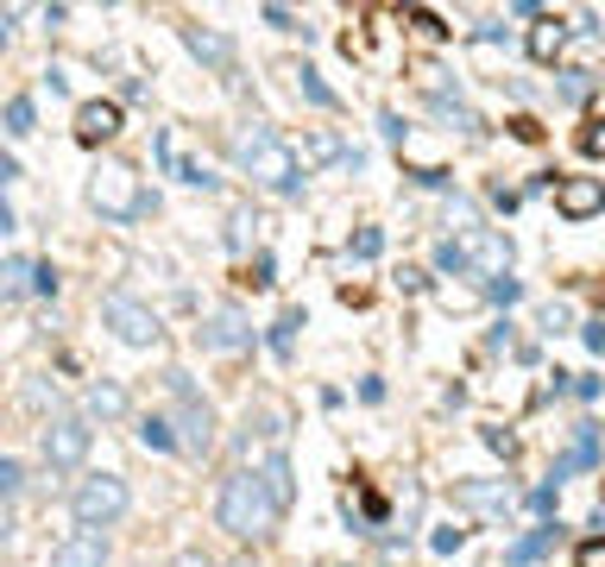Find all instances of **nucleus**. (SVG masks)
Returning a JSON list of instances; mask_svg holds the SVG:
<instances>
[{
    "label": "nucleus",
    "mask_w": 605,
    "mask_h": 567,
    "mask_svg": "<svg viewBox=\"0 0 605 567\" xmlns=\"http://www.w3.org/2000/svg\"><path fill=\"white\" fill-rule=\"evenodd\" d=\"M277 498H272V486H265V473L259 466H233L221 479V491H215V523H221L227 536H240V542H252V536H272L277 530Z\"/></svg>",
    "instance_id": "nucleus-1"
},
{
    "label": "nucleus",
    "mask_w": 605,
    "mask_h": 567,
    "mask_svg": "<svg viewBox=\"0 0 605 567\" xmlns=\"http://www.w3.org/2000/svg\"><path fill=\"white\" fill-rule=\"evenodd\" d=\"M233 164H240L252 183H265V189H284V196H290V189L302 183L297 152H290V146H284L272 127H259V120L233 132Z\"/></svg>",
    "instance_id": "nucleus-2"
},
{
    "label": "nucleus",
    "mask_w": 605,
    "mask_h": 567,
    "mask_svg": "<svg viewBox=\"0 0 605 567\" xmlns=\"http://www.w3.org/2000/svg\"><path fill=\"white\" fill-rule=\"evenodd\" d=\"M89 208H101L107 221H139L146 215V183H139V171L133 164H121V158H101L95 171H89Z\"/></svg>",
    "instance_id": "nucleus-3"
},
{
    "label": "nucleus",
    "mask_w": 605,
    "mask_h": 567,
    "mask_svg": "<svg viewBox=\"0 0 605 567\" xmlns=\"http://www.w3.org/2000/svg\"><path fill=\"white\" fill-rule=\"evenodd\" d=\"M126 505H133V491H126L121 473H89V479L70 491V511H76V523H82V530H107Z\"/></svg>",
    "instance_id": "nucleus-4"
},
{
    "label": "nucleus",
    "mask_w": 605,
    "mask_h": 567,
    "mask_svg": "<svg viewBox=\"0 0 605 567\" xmlns=\"http://www.w3.org/2000/svg\"><path fill=\"white\" fill-rule=\"evenodd\" d=\"M164 385H171V397H176V441H183L190 454H208V448H215V410H208V397H196L190 372H164Z\"/></svg>",
    "instance_id": "nucleus-5"
},
{
    "label": "nucleus",
    "mask_w": 605,
    "mask_h": 567,
    "mask_svg": "<svg viewBox=\"0 0 605 567\" xmlns=\"http://www.w3.org/2000/svg\"><path fill=\"white\" fill-rule=\"evenodd\" d=\"M101 322H107V328H114V340H126V347H158V340H164L158 310H151V303H139V297H126V290L101 297Z\"/></svg>",
    "instance_id": "nucleus-6"
},
{
    "label": "nucleus",
    "mask_w": 605,
    "mask_h": 567,
    "mask_svg": "<svg viewBox=\"0 0 605 567\" xmlns=\"http://www.w3.org/2000/svg\"><path fill=\"white\" fill-rule=\"evenodd\" d=\"M89 441H95V429H89L82 416H50L45 436H38V448H45V466L70 473V466L89 461Z\"/></svg>",
    "instance_id": "nucleus-7"
},
{
    "label": "nucleus",
    "mask_w": 605,
    "mask_h": 567,
    "mask_svg": "<svg viewBox=\"0 0 605 567\" xmlns=\"http://www.w3.org/2000/svg\"><path fill=\"white\" fill-rule=\"evenodd\" d=\"M460 246H467V265H473V271H486L492 284L511 278V240H504V233L467 228V233H460Z\"/></svg>",
    "instance_id": "nucleus-8"
},
{
    "label": "nucleus",
    "mask_w": 605,
    "mask_h": 567,
    "mask_svg": "<svg viewBox=\"0 0 605 567\" xmlns=\"http://www.w3.org/2000/svg\"><path fill=\"white\" fill-rule=\"evenodd\" d=\"M555 208H561V221H593V215H605V183L600 177H561L555 183Z\"/></svg>",
    "instance_id": "nucleus-9"
},
{
    "label": "nucleus",
    "mask_w": 605,
    "mask_h": 567,
    "mask_svg": "<svg viewBox=\"0 0 605 567\" xmlns=\"http://www.w3.org/2000/svg\"><path fill=\"white\" fill-rule=\"evenodd\" d=\"M107 530H76V536H64L57 548H50V567H107Z\"/></svg>",
    "instance_id": "nucleus-10"
},
{
    "label": "nucleus",
    "mask_w": 605,
    "mask_h": 567,
    "mask_svg": "<svg viewBox=\"0 0 605 567\" xmlns=\"http://www.w3.org/2000/svg\"><path fill=\"white\" fill-rule=\"evenodd\" d=\"M121 132V102H82L76 107V139L82 146H101V139H114Z\"/></svg>",
    "instance_id": "nucleus-11"
},
{
    "label": "nucleus",
    "mask_w": 605,
    "mask_h": 567,
    "mask_svg": "<svg viewBox=\"0 0 605 567\" xmlns=\"http://www.w3.org/2000/svg\"><path fill=\"white\" fill-rule=\"evenodd\" d=\"M252 328L240 310H215L208 322H202V347H215V354H233V347H247Z\"/></svg>",
    "instance_id": "nucleus-12"
},
{
    "label": "nucleus",
    "mask_w": 605,
    "mask_h": 567,
    "mask_svg": "<svg viewBox=\"0 0 605 567\" xmlns=\"http://www.w3.org/2000/svg\"><path fill=\"white\" fill-rule=\"evenodd\" d=\"M454 498H460L467 511H479V517H499V511H511V505H517V491L504 486V479H467Z\"/></svg>",
    "instance_id": "nucleus-13"
},
{
    "label": "nucleus",
    "mask_w": 605,
    "mask_h": 567,
    "mask_svg": "<svg viewBox=\"0 0 605 567\" xmlns=\"http://www.w3.org/2000/svg\"><path fill=\"white\" fill-rule=\"evenodd\" d=\"M183 45H190L208 70H227V63H233V45H227L221 32H208V26H183Z\"/></svg>",
    "instance_id": "nucleus-14"
},
{
    "label": "nucleus",
    "mask_w": 605,
    "mask_h": 567,
    "mask_svg": "<svg viewBox=\"0 0 605 567\" xmlns=\"http://www.w3.org/2000/svg\"><path fill=\"white\" fill-rule=\"evenodd\" d=\"M561 45H568V26H561L555 13H543V20L529 26V57H536V63H555V57H561Z\"/></svg>",
    "instance_id": "nucleus-15"
},
{
    "label": "nucleus",
    "mask_w": 605,
    "mask_h": 567,
    "mask_svg": "<svg viewBox=\"0 0 605 567\" xmlns=\"http://www.w3.org/2000/svg\"><path fill=\"white\" fill-rule=\"evenodd\" d=\"M259 473H265V486H272L277 511H290V498H297V479H290V461H284V454H272V461L259 466Z\"/></svg>",
    "instance_id": "nucleus-16"
},
{
    "label": "nucleus",
    "mask_w": 605,
    "mask_h": 567,
    "mask_svg": "<svg viewBox=\"0 0 605 567\" xmlns=\"http://www.w3.org/2000/svg\"><path fill=\"white\" fill-rule=\"evenodd\" d=\"M32 284H38V265H32V258H7V265H0V290H7V297H25V290H32Z\"/></svg>",
    "instance_id": "nucleus-17"
},
{
    "label": "nucleus",
    "mask_w": 605,
    "mask_h": 567,
    "mask_svg": "<svg viewBox=\"0 0 605 567\" xmlns=\"http://www.w3.org/2000/svg\"><path fill=\"white\" fill-rule=\"evenodd\" d=\"M543 548H555V523H543V530H529V536L517 542L511 555H504V567H529L536 555H543Z\"/></svg>",
    "instance_id": "nucleus-18"
},
{
    "label": "nucleus",
    "mask_w": 605,
    "mask_h": 567,
    "mask_svg": "<svg viewBox=\"0 0 605 567\" xmlns=\"http://www.w3.org/2000/svg\"><path fill=\"white\" fill-rule=\"evenodd\" d=\"M139 441H146V448H158V454L183 448V441H176V423H171V416H146V423H139Z\"/></svg>",
    "instance_id": "nucleus-19"
},
{
    "label": "nucleus",
    "mask_w": 605,
    "mask_h": 567,
    "mask_svg": "<svg viewBox=\"0 0 605 567\" xmlns=\"http://www.w3.org/2000/svg\"><path fill=\"white\" fill-rule=\"evenodd\" d=\"M89 416H126V391L121 385H89Z\"/></svg>",
    "instance_id": "nucleus-20"
},
{
    "label": "nucleus",
    "mask_w": 605,
    "mask_h": 567,
    "mask_svg": "<svg viewBox=\"0 0 605 567\" xmlns=\"http://www.w3.org/2000/svg\"><path fill=\"white\" fill-rule=\"evenodd\" d=\"M297 89H302V95H309V102H316V107H334V89H328V82L316 77L309 63H302V70H297Z\"/></svg>",
    "instance_id": "nucleus-21"
},
{
    "label": "nucleus",
    "mask_w": 605,
    "mask_h": 567,
    "mask_svg": "<svg viewBox=\"0 0 605 567\" xmlns=\"http://www.w3.org/2000/svg\"><path fill=\"white\" fill-rule=\"evenodd\" d=\"M593 95V70H561V102H586Z\"/></svg>",
    "instance_id": "nucleus-22"
},
{
    "label": "nucleus",
    "mask_w": 605,
    "mask_h": 567,
    "mask_svg": "<svg viewBox=\"0 0 605 567\" xmlns=\"http://www.w3.org/2000/svg\"><path fill=\"white\" fill-rule=\"evenodd\" d=\"M176 177L190 183V189H215V183H221L208 164H196V158H176Z\"/></svg>",
    "instance_id": "nucleus-23"
},
{
    "label": "nucleus",
    "mask_w": 605,
    "mask_h": 567,
    "mask_svg": "<svg viewBox=\"0 0 605 567\" xmlns=\"http://www.w3.org/2000/svg\"><path fill=\"white\" fill-rule=\"evenodd\" d=\"M7 132H13V139H25V132H32V102H25V95H13V102H7Z\"/></svg>",
    "instance_id": "nucleus-24"
},
{
    "label": "nucleus",
    "mask_w": 605,
    "mask_h": 567,
    "mask_svg": "<svg viewBox=\"0 0 605 567\" xmlns=\"http://www.w3.org/2000/svg\"><path fill=\"white\" fill-rule=\"evenodd\" d=\"M403 20H410V26H416V38H448V26H442V20H435V13H429V7H410V13H403Z\"/></svg>",
    "instance_id": "nucleus-25"
},
{
    "label": "nucleus",
    "mask_w": 605,
    "mask_h": 567,
    "mask_svg": "<svg viewBox=\"0 0 605 567\" xmlns=\"http://www.w3.org/2000/svg\"><path fill=\"white\" fill-rule=\"evenodd\" d=\"M252 228H259V215H252V208H240V215L227 221V246H247V240H252Z\"/></svg>",
    "instance_id": "nucleus-26"
},
{
    "label": "nucleus",
    "mask_w": 605,
    "mask_h": 567,
    "mask_svg": "<svg viewBox=\"0 0 605 567\" xmlns=\"http://www.w3.org/2000/svg\"><path fill=\"white\" fill-rule=\"evenodd\" d=\"M435 265H442V271H467V246H460V240H442V246H435Z\"/></svg>",
    "instance_id": "nucleus-27"
},
{
    "label": "nucleus",
    "mask_w": 605,
    "mask_h": 567,
    "mask_svg": "<svg viewBox=\"0 0 605 567\" xmlns=\"http://www.w3.org/2000/svg\"><path fill=\"white\" fill-rule=\"evenodd\" d=\"M297 328H302V315L290 310V315H284V322L272 328V354H290V340H297Z\"/></svg>",
    "instance_id": "nucleus-28"
},
{
    "label": "nucleus",
    "mask_w": 605,
    "mask_h": 567,
    "mask_svg": "<svg viewBox=\"0 0 605 567\" xmlns=\"http://www.w3.org/2000/svg\"><path fill=\"white\" fill-rule=\"evenodd\" d=\"M0 491H7V505L25 491V466L20 461H0Z\"/></svg>",
    "instance_id": "nucleus-29"
},
{
    "label": "nucleus",
    "mask_w": 605,
    "mask_h": 567,
    "mask_svg": "<svg viewBox=\"0 0 605 567\" xmlns=\"http://www.w3.org/2000/svg\"><path fill=\"white\" fill-rule=\"evenodd\" d=\"M378 253H385V233H378V228L353 233V258H378Z\"/></svg>",
    "instance_id": "nucleus-30"
},
{
    "label": "nucleus",
    "mask_w": 605,
    "mask_h": 567,
    "mask_svg": "<svg viewBox=\"0 0 605 567\" xmlns=\"http://www.w3.org/2000/svg\"><path fill=\"white\" fill-rule=\"evenodd\" d=\"M580 152L605 158V120H586V127H580Z\"/></svg>",
    "instance_id": "nucleus-31"
},
{
    "label": "nucleus",
    "mask_w": 605,
    "mask_h": 567,
    "mask_svg": "<svg viewBox=\"0 0 605 567\" xmlns=\"http://www.w3.org/2000/svg\"><path fill=\"white\" fill-rule=\"evenodd\" d=\"M574 567H605V536H586L574 548Z\"/></svg>",
    "instance_id": "nucleus-32"
},
{
    "label": "nucleus",
    "mask_w": 605,
    "mask_h": 567,
    "mask_svg": "<svg viewBox=\"0 0 605 567\" xmlns=\"http://www.w3.org/2000/svg\"><path fill=\"white\" fill-rule=\"evenodd\" d=\"M328 158H341V139H334V132H316V139H309V164H328Z\"/></svg>",
    "instance_id": "nucleus-33"
},
{
    "label": "nucleus",
    "mask_w": 605,
    "mask_h": 567,
    "mask_svg": "<svg viewBox=\"0 0 605 567\" xmlns=\"http://www.w3.org/2000/svg\"><path fill=\"white\" fill-rule=\"evenodd\" d=\"M265 26H277V32H302V38H309V26H297V13H290V7H265Z\"/></svg>",
    "instance_id": "nucleus-34"
},
{
    "label": "nucleus",
    "mask_w": 605,
    "mask_h": 567,
    "mask_svg": "<svg viewBox=\"0 0 605 567\" xmlns=\"http://www.w3.org/2000/svg\"><path fill=\"white\" fill-rule=\"evenodd\" d=\"M479 436H486V448H492V454L517 461V436H504V429H479Z\"/></svg>",
    "instance_id": "nucleus-35"
},
{
    "label": "nucleus",
    "mask_w": 605,
    "mask_h": 567,
    "mask_svg": "<svg viewBox=\"0 0 605 567\" xmlns=\"http://www.w3.org/2000/svg\"><path fill=\"white\" fill-rule=\"evenodd\" d=\"M555 498H561V479H543V486L529 491V505H536V511H555Z\"/></svg>",
    "instance_id": "nucleus-36"
},
{
    "label": "nucleus",
    "mask_w": 605,
    "mask_h": 567,
    "mask_svg": "<svg viewBox=\"0 0 605 567\" xmlns=\"http://www.w3.org/2000/svg\"><path fill=\"white\" fill-rule=\"evenodd\" d=\"M486 297H492V303H517V278H499V284H486Z\"/></svg>",
    "instance_id": "nucleus-37"
},
{
    "label": "nucleus",
    "mask_w": 605,
    "mask_h": 567,
    "mask_svg": "<svg viewBox=\"0 0 605 567\" xmlns=\"http://www.w3.org/2000/svg\"><path fill=\"white\" fill-rule=\"evenodd\" d=\"M460 542H467V530H435V555H454Z\"/></svg>",
    "instance_id": "nucleus-38"
},
{
    "label": "nucleus",
    "mask_w": 605,
    "mask_h": 567,
    "mask_svg": "<svg viewBox=\"0 0 605 567\" xmlns=\"http://www.w3.org/2000/svg\"><path fill=\"white\" fill-rule=\"evenodd\" d=\"M32 290H38V297H57V271H50V265H38V284H32Z\"/></svg>",
    "instance_id": "nucleus-39"
},
{
    "label": "nucleus",
    "mask_w": 605,
    "mask_h": 567,
    "mask_svg": "<svg viewBox=\"0 0 605 567\" xmlns=\"http://www.w3.org/2000/svg\"><path fill=\"white\" fill-rule=\"evenodd\" d=\"M580 335H586V347H593V354H605V322H586Z\"/></svg>",
    "instance_id": "nucleus-40"
},
{
    "label": "nucleus",
    "mask_w": 605,
    "mask_h": 567,
    "mask_svg": "<svg viewBox=\"0 0 605 567\" xmlns=\"http://www.w3.org/2000/svg\"><path fill=\"white\" fill-rule=\"evenodd\" d=\"M171 567H215V562H208V555H196V548H183V555H176Z\"/></svg>",
    "instance_id": "nucleus-41"
},
{
    "label": "nucleus",
    "mask_w": 605,
    "mask_h": 567,
    "mask_svg": "<svg viewBox=\"0 0 605 567\" xmlns=\"http://www.w3.org/2000/svg\"><path fill=\"white\" fill-rule=\"evenodd\" d=\"M233 567H259V562H233Z\"/></svg>",
    "instance_id": "nucleus-42"
}]
</instances>
